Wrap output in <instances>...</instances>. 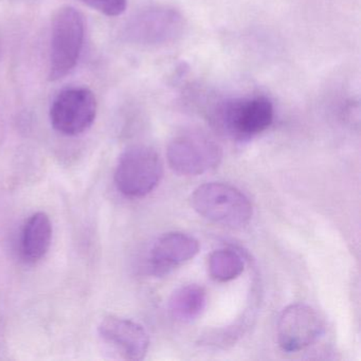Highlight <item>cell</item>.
Wrapping results in <instances>:
<instances>
[{
    "mask_svg": "<svg viewBox=\"0 0 361 361\" xmlns=\"http://www.w3.org/2000/svg\"><path fill=\"white\" fill-rule=\"evenodd\" d=\"M166 156L173 171L185 176H196L216 168L221 164L223 152L207 135L187 133L171 141Z\"/></svg>",
    "mask_w": 361,
    "mask_h": 361,
    "instance_id": "5b68a950",
    "label": "cell"
},
{
    "mask_svg": "<svg viewBox=\"0 0 361 361\" xmlns=\"http://www.w3.org/2000/svg\"><path fill=\"white\" fill-rule=\"evenodd\" d=\"M242 257L231 249L213 251L208 259L209 274L219 282H229L238 278L244 271Z\"/></svg>",
    "mask_w": 361,
    "mask_h": 361,
    "instance_id": "4fadbf2b",
    "label": "cell"
},
{
    "mask_svg": "<svg viewBox=\"0 0 361 361\" xmlns=\"http://www.w3.org/2000/svg\"><path fill=\"white\" fill-rule=\"evenodd\" d=\"M183 27V16L174 8L151 7L128 20L123 35L126 41L138 45H161L180 37Z\"/></svg>",
    "mask_w": 361,
    "mask_h": 361,
    "instance_id": "52a82bcc",
    "label": "cell"
},
{
    "mask_svg": "<svg viewBox=\"0 0 361 361\" xmlns=\"http://www.w3.org/2000/svg\"><path fill=\"white\" fill-rule=\"evenodd\" d=\"M52 240V224L44 212H37L25 224L20 240L23 257L29 263H35L45 257Z\"/></svg>",
    "mask_w": 361,
    "mask_h": 361,
    "instance_id": "8fae6325",
    "label": "cell"
},
{
    "mask_svg": "<svg viewBox=\"0 0 361 361\" xmlns=\"http://www.w3.org/2000/svg\"><path fill=\"white\" fill-rule=\"evenodd\" d=\"M85 5L111 18L121 16L128 8V0H82Z\"/></svg>",
    "mask_w": 361,
    "mask_h": 361,
    "instance_id": "5bb4252c",
    "label": "cell"
},
{
    "mask_svg": "<svg viewBox=\"0 0 361 361\" xmlns=\"http://www.w3.org/2000/svg\"><path fill=\"white\" fill-rule=\"evenodd\" d=\"M200 243L193 236L183 232H170L160 236L149 252V268L157 276L166 274L196 257Z\"/></svg>",
    "mask_w": 361,
    "mask_h": 361,
    "instance_id": "30bf717a",
    "label": "cell"
},
{
    "mask_svg": "<svg viewBox=\"0 0 361 361\" xmlns=\"http://www.w3.org/2000/svg\"><path fill=\"white\" fill-rule=\"evenodd\" d=\"M85 37L84 18L75 8L64 6L54 14L51 24L49 79L66 77L77 65Z\"/></svg>",
    "mask_w": 361,
    "mask_h": 361,
    "instance_id": "3957f363",
    "label": "cell"
},
{
    "mask_svg": "<svg viewBox=\"0 0 361 361\" xmlns=\"http://www.w3.org/2000/svg\"><path fill=\"white\" fill-rule=\"evenodd\" d=\"M274 104L264 96L224 101L215 109L213 120L223 134L246 141L265 132L272 124Z\"/></svg>",
    "mask_w": 361,
    "mask_h": 361,
    "instance_id": "6da1fadb",
    "label": "cell"
},
{
    "mask_svg": "<svg viewBox=\"0 0 361 361\" xmlns=\"http://www.w3.org/2000/svg\"><path fill=\"white\" fill-rule=\"evenodd\" d=\"M98 331L103 342L126 360H141L149 350V338L145 327L130 319L105 317Z\"/></svg>",
    "mask_w": 361,
    "mask_h": 361,
    "instance_id": "9c48e42d",
    "label": "cell"
},
{
    "mask_svg": "<svg viewBox=\"0 0 361 361\" xmlns=\"http://www.w3.org/2000/svg\"><path fill=\"white\" fill-rule=\"evenodd\" d=\"M323 331L324 323L320 314L305 304L287 306L276 324L279 345L287 353L305 350L322 336Z\"/></svg>",
    "mask_w": 361,
    "mask_h": 361,
    "instance_id": "ba28073f",
    "label": "cell"
},
{
    "mask_svg": "<svg viewBox=\"0 0 361 361\" xmlns=\"http://www.w3.org/2000/svg\"><path fill=\"white\" fill-rule=\"evenodd\" d=\"M98 104L96 96L86 87L65 88L50 107V121L54 130L65 136L83 134L94 123Z\"/></svg>",
    "mask_w": 361,
    "mask_h": 361,
    "instance_id": "8992f818",
    "label": "cell"
},
{
    "mask_svg": "<svg viewBox=\"0 0 361 361\" xmlns=\"http://www.w3.org/2000/svg\"><path fill=\"white\" fill-rule=\"evenodd\" d=\"M207 305V293L196 284L185 285L173 293L169 301V312L176 321L189 323L196 320Z\"/></svg>",
    "mask_w": 361,
    "mask_h": 361,
    "instance_id": "7c38bea8",
    "label": "cell"
},
{
    "mask_svg": "<svg viewBox=\"0 0 361 361\" xmlns=\"http://www.w3.org/2000/svg\"><path fill=\"white\" fill-rule=\"evenodd\" d=\"M162 175L164 164L159 154L147 145H134L120 156L115 183L123 195L139 198L151 193Z\"/></svg>",
    "mask_w": 361,
    "mask_h": 361,
    "instance_id": "277c9868",
    "label": "cell"
},
{
    "mask_svg": "<svg viewBox=\"0 0 361 361\" xmlns=\"http://www.w3.org/2000/svg\"><path fill=\"white\" fill-rule=\"evenodd\" d=\"M191 202L198 214L226 227L238 229L252 219L253 208L249 198L228 183L200 185L192 194Z\"/></svg>",
    "mask_w": 361,
    "mask_h": 361,
    "instance_id": "7a4b0ae2",
    "label": "cell"
}]
</instances>
